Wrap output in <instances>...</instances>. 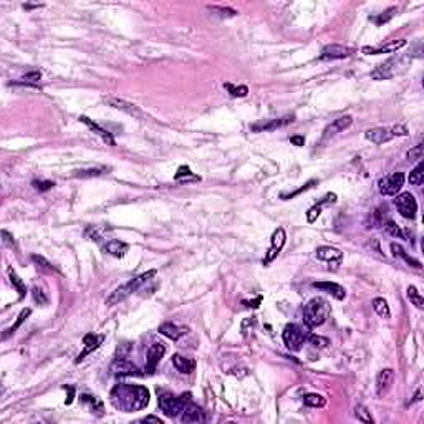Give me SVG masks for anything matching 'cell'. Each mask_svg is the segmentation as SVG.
<instances>
[{"label":"cell","mask_w":424,"mask_h":424,"mask_svg":"<svg viewBox=\"0 0 424 424\" xmlns=\"http://www.w3.org/2000/svg\"><path fill=\"white\" fill-rule=\"evenodd\" d=\"M32 297H33L35 302L40 303V305H47V303H48L47 295L43 293V290H40L38 287H35V289H32Z\"/></svg>","instance_id":"46"},{"label":"cell","mask_w":424,"mask_h":424,"mask_svg":"<svg viewBox=\"0 0 424 424\" xmlns=\"http://www.w3.org/2000/svg\"><path fill=\"white\" fill-rule=\"evenodd\" d=\"M303 403L310 408H323L326 404V399L321 395H317V393H308V395L303 396Z\"/></svg>","instance_id":"30"},{"label":"cell","mask_w":424,"mask_h":424,"mask_svg":"<svg viewBox=\"0 0 424 424\" xmlns=\"http://www.w3.org/2000/svg\"><path fill=\"white\" fill-rule=\"evenodd\" d=\"M399 65L401 58H391L384 63H379L373 72L370 73V77L373 80H390L391 77L399 73Z\"/></svg>","instance_id":"11"},{"label":"cell","mask_w":424,"mask_h":424,"mask_svg":"<svg viewBox=\"0 0 424 424\" xmlns=\"http://www.w3.org/2000/svg\"><path fill=\"white\" fill-rule=\"evenodd\" d=\"M313 287L318 290H323L326 292V293L333 295L337 300H343L344 297H346V292H344V289L342 285L335 284V282H315L313 284Z\"/></svg>","instance_id":"23"},{"label":"cell","mask_w":424,"mask_h":424,"mask_svg":"<svg viewBox=\"0 0 424 424\" xmlns=\"http://www.w3.org/2000/svg\"><path fill=\"white\" fill-rule=\"evenodd\" d=\"M384 227H386V231L390 232L391 236H395V237H399V238H403V237H404L403 231H401V229L398 227L395 220H388V222L384 224Z\"/></svg>","instance_id":"44"},{"label":"cell","mask_w":424,"mask_h":424,"mask_svg":"<svg viewBox=\"0 0 424 424\" xmlns=\"http://www.w3.org/2000/svg\"><path fill=\"white\" fill-rule=\"evenodd\" d=\"M395 204L398 207V212L403 215L404 219H414L418 212V202L411 192H401L396 197Z\"/></svg>","instance_id":"8"},{"label":"cell","mask_w":424,"mask_h":424,"mask_svg":"<svg viewBox=\"0 0 424 424\" xmlns=\"http://www.w3.org/2000/svg\"><path fill=\"white\" fill-rule=\"evenodd\" d=\"M35 7H42V5H30V3H25L24 8H35Z\"/></svg>","instance_id":"56"},{"label":"cell","mask_w":424,"mask_h":424,"mask_svg":"<svg viewBox=\"0 0 424 424\" xmlns=\"http://www.w3.org/2000/svg\"><path fill=\"white\" fill-rule=\"evenodd\" d=\"M128 249H130V245H128L126 242L116 240V238H113V240H108V242H106V244L103 245V250L106 252V254L113 255V257H116V259H123V257H125Z\"/></svg>","instance_id":"22"},{"label":"cell","mask_w":424,"mask_h":424,"mask_svg":"<svg viewBox=\"0 0 424 424\" xmlns=\"http://www.w3.org/2000/svg\"><path fill=\"white\" fill-rule=\"evenodd\" d=\"M318 183L317 179H312V181H308L307 184H303L302 187L300 189H297V191H293V192H289V194H282V199H284V201H289V199H293L295 196H298V194H302L303 191H307V189H310V187H313V186H315Z\"/></svg>","instance_id":"41"},{"label":"cell","mask_w":424,"mask_h":424,"mask_svg":"<svg viewBox=\"0 0 424 424\" xmlns=\"http://www.w3.org/2000/svg\"><path fill=\"white\" fill-rule=\"evenodd\" d=\"M42 78V73L40 72H32V73H26L25 77H24V83H35V81H38V80Z\"/></svg>","instance_id":"50"},{"label":"cell","mask_w":424,"mask_h":424,"mask_svg":"<svg viewBox=\"0 0 424 424\" xmlns=\"http://www.w3.org/2000/svg\"><path fill=\"white\" fill-rule=\"evenodd\" d=\"M290 141H292V144H295V146H303L305 144L303 136H292Z\"/></svg>","instance_id":"52"},{"label":"cell","mask_w":424,"mask_h":424,"mask_svg":"<svg viewBox=\"0 0 424 424\" xmlns=\"http://www.w3.org/2000/svg\"><path fill=\"white\" fill-rule=\"evenodd\" d=\"M174 179H176V181H199L201 178L194 174V172L189 169L187 166H181L179 169H178V172H176Z\"/></svg>","instance_id":"38"},{"label":"cell","mask_w":424,"mask_h":424,"mask_svg":"<svg viewBox=\"0 0 424 424\" xmlns=\"http://www.w3.org/2000/svg\"><path fill=\"white\" fill-rule=\"evenodd\" d=\"M66 390H68V393H70V396H68V399H66V404H72V401H73V396H75V390L72 386H65Z\"/></svg>","instance_id":"54"},{"label":"cell","mask_w":424,"mask_h":424,"mask_svg":"<svg viewBox=\"0 0 424 424\" xmlns=\"http://www.w3.org/2000/svg\"><path fill=\"white\" fill-rule=\"evenodd\" d=\"M307 340H308V342H310V344H313L315 348H325V346H328V344H330V342H328L326 338L317 337V335H310V337H308Z\"/></svg>","instance_id":"45"},{"label":"cell","mask_w":424,"mask_h":424,"mask_svg":"<svg viewBox=\"0 0 424 424\" xmlns=\"http://www.w3.org/2000/svg\"><path fill=\"white\" fill-rule=\"evenodd\" d=\"M109 399L123 413H134L149 404V391L139 384H116L109 393Z\"/></svg>","instance_id":"1"},{"label":"cell","mask_w":424,"mask_h":424,"mask_svg":"<svg viewBox=\"0 0 424 424\" xmlns=\"http://www.w3.org/2000/svg\"><path fill=\"white\" fill-rule=\"evenodd\" d=\"M32 260L35 264H38V267L47 268V270H55V267H53V265L48 262L47 259H43L42 255H32Z\"/></svg>","instance_id":"48"},{"label":"cell","mask_w":424,"mask_h":424,"mask_svg":"<svg viewBox=\"0 0 424 424\" xmlns=\"http://www.w3.org/2000/svg\"><path fill=\"white\" fill-rule=\"evenodd\" d=\"M141 423H158V424H162V419L158 418V416H146L144 419H141Z\"/></svg>","instance_id":"53"},{"label":"cell","mask_w":424,"mask_h":424,"mask_svg":"<svg viewBox=\"0 0 424 424\" xmlns=\"http://www.w3.org/2000/svg\"><path fill=\"white\" fill-rule=\"evenodd\" d=\"M8 275H10V282H12V285L15 287L17 292H19V297H20V298H24L25 295H26V287H25L24 282H22V278H20L19 275H17V273L13 272L12 268H8Z\"/></svg>","instance_id":"36"},{"label":"cell","mask_w":424,"mask_h":424,"mask_svg":"<svg viewBox=\"0 0 424 424\" xmlns=\"http://www.w3.org/2000/svg\"><path fill=\"white\" fill-rule=\"evenodd\" d=\"M108 174V167H91V169H80L75 171V178L85 179V178H98V176Z\"/></svg>","instance_id":"29"},{"label":"cell","mask_w":424,"mask_h":424,"mask_svg":"<svg viewBox=\"0 0 424 424\" xmlns=\"http://www.w3.org/2000/svg\"><path fill=\"white\" fill-rule=\"evenodd\" d=\"M156 273H158V272L153 268V270H148V272L141 273V275H138V277L131 278V280L126 282L125 285L118 287L116 290L111 292V295H109V297L106 298V305H108V307H113V305H118L119 302H123L125 298H128L130 295L134 293V292L138 290L141 285L146 284V282H148L149 278H153L154 275H156Z\"/></svg>","instance_id":"3"},{"label":"cell","mask_w":424,"mask_h":424,"mask_svg":"<svg viewBox=\"0 0 424 424\" xmlns=\"http://www.w3.org/2000/svg\"><path fill=\"white\" fill-rule=\"evenodd\" d=\"M30 313H32V310H30V308H24V310H22V313L19 315V318H17V321H15V323H13V325H12V326H10V328H8V330H5V333H3V340L10 337L12 333H15V331L19 330V326H20L22 323H24V321L26 320V318L30 317Z\"/></svg>","instance_id":"32"},{"label":"cell","mask_w":424,"mask_h":424,"mask_svg":"<svg viewBox=\"0 0 424 424\" xmlns=\"http://www.w3.org/2000/svg\"><path fill=\"white\" fill-rule=\"evenodd\" d=\"M395 12H396V7H391V8H388L386 12L379 13L378 17H373V20L376 22V25L386 24L388 20H390V19H393V15H395Z\"/></svg>","instance_id":"42"},{"label":"cell","mask_w":424,"mask_h":424,"mask_svg":"<svg viewBox=\"0 0 424 424\" xmlns=\"http://www.w3.org/2000/svg\"><path fill=\"white\" fill-rule=\"evenodd\" d=\"M282 338H284L285 346L292 351H300L302 346L305 344V340L308 338L307 331H305L302 326L297 323H289L284 328V333H282Z\"/></svg>","instance_id":"6"},{"label":"cell","mask_w":424,"mask_h":424,"mask_svg":"<svg viewBox=\"0 0 424 424\" xmlns=\"http://www.w3.org/2000/svg\"><path fill=\"white\" fill-rule=\"evenodd\" d=\"M353 53L351 48L343 45H326L320 53V60H342L348 58Z\"/></svg>","instance_id":"19"},{"label":"cell","mask_w":424,"mask_h":424,"mask_svg":"<svg viewBox=\"0 0 424 424\" xmlns=\"http://www.w3.org/2000/svg\"><path fill=\"white\" fill-rule=\"evenodd\" d=\"M406 40H393L390 43H383V45H378V47H363L361 52L365 55H381V53H395L398 50H401L404 45H406Z\"/></svg>","instance_id":"17"},{"label":"cell","mask_w":424,"mask_h":424,"mask_svg":"<svg viewBox=\"0 0 424 424\" xmlns=\"http://www.w3.org/2000/svg\"><path fill=\"white\" fill-rule=\"evenodd\" d=\"M260 302H262V298L259 297L257 300H255V302H244V303L247 305V307H254V308H257V307H259L257 303H260Z\"/></svg>","instance_id":"55"},{"label":"cell","mask_w":424,"mask_h":424,"mask_svg":"<svg viewBox=\"0 0 424 424\" xmlns=\"http://www.w3.org/2000/svg\"><path fill=\"white\" fill-rule=\"evenodd\" d=\"M158 331L161 335H164L166 338L172 340V342H178V340L181 337H184L186 333H187V328H184V326H179L176 323H171V321H164V323L159 325Z\"/></svg>","instance_id":"20"},{"label":"cell","mask_w":424,"mask_h":424,"mask_svg":"<svg viewBox=\"0 0 424 424\" xmlns=\"http://www.w3.org/2000/svg\"><path fill=\"white\" fill-rule=\"evenodd\" d=\"M181 421L189 424V423H204L206 421V416H204V411H202L196 403H192L191 398L186 401L184 404V409L181 413Z\"/></svg>","instance_id":"13"},{"label":"cell","mask_w":424,"mask_h":424,"mask_svg":"<svg viewBox=\"0 0 424 424\" xmlns=\"http://www.w3.org/2000/svg\"><path fill=\"white\" fill-rule=\"evenodd\" d=\"M81 401L86 404L91 406V411H96V414L98 416H101L103 414V404H101V401L98 399L96 396H88V395H83L81 396Z\"/></svg>","instance_id":"40"},{"label":"cell","mask_w":424,"mask_h":424,"mask_svg":"<svg viewBox=\"0 0 424 424\" xmlns=\"http://www.w3.org/2000/svg\"><path fill=\"white\" fill-rule=\"evenodd\" d=\"M224 88L229 91V95L236 96V98H244V96H247V93H249V88L244 85L236 86V85H232V83H225Z\"/></svg>","instance_id":"39"},{"label":"cell","mask_w":424,"mask_h":424,"mask_svg":"<svg viewBox=\"0 0 424 424\" xmlns=\"http://www.w3.org/2000/svg\"><path fill=\"white\" fill-rule=\"evenodd\" d=\"M406 156H408L409 161H421L423 159V144L419 143L418 146H414L413 149H409Z\"/></svg>","instance_id":"43"},{"label":"cell","mask_w":424,"mask_h":424,"mask_svg":"<svg viewBox=\"0 0 424 424\" xmlns=\"http://www.w3.org/2000/svg\"><path fill=\"white\" fill-rule=\"evenodd\" d=\"M2 237H3V244L13 249V237L10 236V234H8L7 231H2Z\"/></svg>","instance_id":"51"},{"label":"cell","mask_w":424,"mask_h":424,"mask_svg":"<svg viewBox=\"0 0 424 424\" xmlns=\"http://www.w3.org/2000/svg\"><path fill=\"white\" fill-rule=\"evenodd\" d=\"M373 308L381 318H390L391 317L390 305H388V302L384 298H374L373 300Z\"/></svg>","instance_id":"31"},{"label":"cell","mask_w":424,"mask_h":424,"mask_svg":"<svg viewBox=\"0 0 424 424\" xmlns=\"http://www.w3.org/2000/svg\"><path fill=\"white\" fill-rule=\"evenodd\" d=\"M109 105L113 106V108L116 109H121V111H125L126 114H130V116H134V118H143V113L138 109V106L132 105V103H128V101L125 100H119V98H108L106 100Z\"/></svg>","instance_id":"24"},{"label":"cell","mask_w":424,"mask_h":424,"mask_svg":"<svg viewBox=\"0 0 424 424\" xmlns=\"http://www.w3.org/2000/svg\"><path fill=\"white\" fill-rule=\"evenodd\" d=\"M166 353V346L162 343H153L148 350V355H146V371L148 373H154L156 371V366L159 365V361L162 360Z\"/></svg>","instance_id":"15"},{"label":"cell","mask_w":424,"mask_h":424,"mask_svg":"<svg viewBox=\"0 0 424 424\" xmlns=\"http://www.w3.org/2000/svg\"><path fill=\"white\" fill-rule=\"evenodd\" d=\"M393 379H395V371L391 368L381 370L376 376V395L383 396L384 393L390 390V386L393 384Z\"/></svg>","instance_id":"21"},{"label":"cell","mask_w":424,"mask_h":424,"mask_svg":"<svg viewBox=\"0 0 424 424\" xmlns=\"http://www.w3.org/2000/svg\"><path fill=\"white\" fill-rule=\"evenodd\" d=\"M172 365H174V368L178 370L179 373H184V374H189L196 370V361H194L192 358H186L183 355H179V353L172 355Z\"/></svg>","instance_id":"25"},{"label":"cell","mask_w":424,"mask_h":424,"mask_svg":"<svg viewBox=\"0 0 424 424\" xmlns=\"http://www.w3.org/2000/svg\"><path fill=\"white\" fill-rule=\"evenodd\" d=\"M285 240H287V234L282 227L275 229V232H273L272 236V245L268 247L267 254H265V259H264V265L267 267V265H270L273 260H275L278 257V254H280V250L284 249L285 245Z\"/></svg>","instance_id":"10"},{"label":"cell","mask_w":424,"mask_h":424,"mask_svg":"<svg viewBox=\"0 0 424 424\" xmlns=\"http://www.w3.org/2000/svg\"><path fill=\"white\" fill-rule=\"evenodd\" d=\"M335 201H337V194H326V196L323 197V201H321L320 204H317V206L310 207V209H308V212H307V220H308V224H313L318 217H320V214H321V207H323V204H326V202H335Z\"/></svg>","instance_id":"28"},{"label":"cell","mask_w":424,"mask_h":424,"mask_svg":"<svg viewBox=\"0 0 424 424\" xmlns=\"http://www.w3.org/2000/svg\"><path fill=\"white\" fill-rule=\"evenodd\" d=\"M33 187L37 189V191H40V192H45V191H50V189L53 187V184L52 181H33Z\"/></svg>","instance_id":"47"},{"label":"cell","mask_w":424,"mask_h":424,"mask_svg":"<svg viewBox=\"0 0 424 424\" xmlns=\"http://www.w3.org/2000/svg\"><path fill=\"white\" fill-rule=\"evenodd\" d=\"M80 121L85 123V125L90 128L91 131H95L96 134H98L103 141H106L109 146H114V139H113V136H111V132H109V131H106L105 128H101L100 125H96L95 121H91V119L86 118V116H80Z\"/></svg>","instance_id":"26"},{"label":"cell","mask_w":424,"mask_h":424,"mask_svg":"<svg viewBox=\"0 0 424 424\" xmlns=\"http://www.w3.org/2000/svg\"><path fill=\"white\" fill-rule=\"evenodd\" d=\"M355 416L358 418V421H361V423H366V424L374 423V419H373V416H371L368 408H365L363 404H358L355 408Z\"/></svg>","instance_id":"37"},{"label":"cell","mask_w":424,"mask_h":424,"mask_svg":"<svg viewBox=\"0 0 424 424\" xmlns=\"http://www.w3.org/2000/svg\"><path fill=\"white\" fill-rule=\"evenodd\" d=\"M384 212H386V207H379L374 212H371L368 227H381V225H384Z\"/></svg>","instance_id":"35"},{"label":"cell","mask_w":424,"mask_h":424,"mask_svg":"<svg viewBox=\"0 0 424 424\" xmlns=\"http://www.w3.org/2000/svg\"><path fill=\"white\" fill-rule=\"evenodd\" d=\"M391 247V254L395 255V257H399V259H403L406 264L408 265H411V267H414V268H421L423 265H421V262H419L418 259H414V257H411V255L408 254V252H406L403 247H401L399 244H396V242H393V244L390 245Z\"/></svg>","instance_id":"27"},{"label":"cell","mask_w":424,"mask_h":424,"mask_svg":"<svg viewBox=\"0 0 424 424\" xmlns=\"http://www.w3.org/2000/svg\"><path fill=\"white\" fill-rule=\"evenodd\" d=\"M211 12H220V15L222 17H234L237 15V12L234 10V8H224V7H209Z\"/></svg>","instance_id":"49"},{"label":"cell","mask_w":424,"mask_h":424,"mask_svg":"<svg viewBox=\"0 0 424 424\" xmlns=\"http://www.w3.org/2000/svg\"><path fill=\"white\" fill-rule=\"evenodd\" d=\"M408 134V128L403 125L386 126V128H371L365 132V138L374 144H384L388 141L398 138V136Z\"/></svg>","instance_id":"4"},{"label":"cell","mask_w":424,"mask_h":424,"mask_svg":"<svg viewBox=\"0 0 424 424\" xmlns=\"http://www.w3.org/2000/svg\"><path fill=\"white\" fill-rule=\"evenodd\" d=\"M379 192L383 196H396L404 186V174L403 172H393V174L386 176L384 179L379 181Z\"/></svg>","instance_id":"9"},{"label":"cell","mask_w":424,"mask_h":424,"mask_svg":"<svg viewBox=\"0 0 424 424\" xmlns=\"http://www.w3.org/2000/svg\"><path fill=\"white\" fill-rule=\"evenodd\" d=\"M351 123H353V118L350 116V114H344V116L337 118L333 123H330V125L325 128L323 136H321V143H325V141H328L330 138L337 136L338 132H342V131L346 130V128H350Z\"/></svg>","instance_id":"12"},{"label":"cell","mask_w":424,"mask_h":424,"mask_svg":"<svg viewBox=\"0 0 424 424\" xmlns=\"http://www.w3.org/2000/svg\"><path fill=\"white\" fill-rule=\"evenodd\" d=\"M109 371L116 376H144L141 368H138L134 363H131L130 360L123 356L114 358L113 363L109 365Z\"/></svg>","instance_id":"7"},{"label":"cell","mask_w":424,"mask_h":424,"mask_svg":"<svg viewBox=\"0 0 424 424\" xmlns=\"http://www.w3.org/2000/svg\"><path fill=\"white\" fill-rule=\"evenodd\" d=\"M408 298L411 300V303H413L414 307L419 308V310H423V308H424V298H423V295L419 293L418 289L414 285L408 287Z\"/></svg>","instance_id":"33"},{"label":"cell","mask_w":424,"mask_h":424,"mask_svg":"<svg viewBox=\"0 0 424 424\" xmlns=\"http://www.w3.org/2000/svg\"><path fill=\"white\" fill-rule=\"evenodd\" d=\"M189 395H181V396H174L169 395V393H161L159 395V409L164 413V416L167 418H179L181 413L184 409L186 401L189 399Z\"/></svg>","instance_id":"5"},{"label":"cell","mask_w":424,"mask_h":424,"mask_svg":"<svg viewBox=\"0 0 424 424\" xmlns=\"http://www.w3.org/2000/svg\"><path fill=\"white\" fill-rule=\"evenodd\" d=\"M317 259L331 264L335 270H337V268L340 267V264H342V260H343V252L335 249V247H330V245H321L317 249Z\"/></svg>","instance_id":"14"},{"label":"cell","mask_w":424,"mask_h":424,"mask_svg":"<svg viewBox=\"0 0 424 424\" xmlns=\"http://www.w3.org/2000/svg\"><path fill=\"white\" fill-rule=\"evenodd\" d=\"M330 315V305L326 300L315 297L305 305L303 308V323L308 330L323 325Z\"/></svg>","instance_id":"2"},{"label":"cell","mask_w":424,"mask_h":424,"mask_svg":"<svg viewBox=\"0 0 424 424\" xmlns=\"http://www.w3.org/2000/svg\"><path fill=\"white\" fill-rule=\"evenodd\" d=\"M423 181H424V164H423V161H419L418 166L414 167L409 174V184L419 186V184H423Z\"/></svg>","instance_id":"34"},{"label":"cell","mask_w":424,"mask_h":424,"mask_svg":"<svg viewBox=\"0 0 424 424\" xmlns=\"http://www.w3.org/2000/svg\"><path fill=\"white\" fill-rule=\"evenodd\" d=\"M103 342H105V335H95V333L85 335V337H83V344H85V346H83V351L78 355L77 363H81L90 353L95 351L96 348H100V344Z\"/></svg>","instance_id":"18"},{"label":"cell","mask_w":424,"mask_h":424,"mask_svg":"<svg viewBox=\"0 0 424 424\" xmlns=\"http://www.w3.org/2000/svg\"><path fill=\"white\" fill-rule=\"evenodd\" d=\"M289 123H293V116H285V118H275V119H267V121H259L250 125V130L254 132H264V131H273L278 130L282 126H287Z\"/></svg>","instance_id":"16"}]
</instances>
